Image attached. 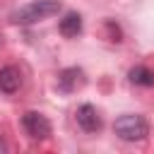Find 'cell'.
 Segmentation results:
<instances>
[{
	"mask_svg": "<svg viewBox=\"0 0 154 154\" xmlns=\"http://www.w3.org/2000/svg\"><path fill=\"white\" fill-rule=\"evenodd\" d=\"M22 125H24V130H26V135L31 140H46L51 135V130H53L51 120L43 113H38V111H26L22 116Z\"/></svg>",
	"mask_w": 154,
	"mask_h": 154,
	"instance_id": "3",
	"label": "cell"
},
{
	"mask_svg": "<svg viewBox=\"0 0 154 154\" xmlns=\"http://www.w3.org/2000/svg\"><path fill=\"white\" fill-rule=\"evenodd\" d=\"M22 87V72L14 65H5L0 70V91L2 94H14Z\"/></svg>",
	"mask_w": 154,
	"mask_h": 154,
	"instance_id": "6",
	"label": "cell"
},
{
	"mask_svg": "<svg viewBox=\"0 0 154 154\" xmlns=\"http://www.w3.org/2000/svg\"><path fill=\"white\" fill-rule=\"evenodd\" d=\"M5 152H7V144H5V140L0 137V154H5Z\"/></svg>",
	"mask_w": 154,
	"mask_h": 154,
	"instance_id": "9",
	"label": "cell"
},
{
	"mask_svg": "<svg viewBox=\"0 0 154 154\" xmlns=\"http://www.w3.org/2000/svg\"><path fill=\"white\" fill-rule=\"evenodd\" d=\"M75 118H77V125L84 132H99L103 128V120H101L96 106H91V103H82L77 108V113H75Z\"/></svg>",
	"mask_w": 154,
	"mask_h": 154,
	"instance_id": "4",
	"label": "cell"
},
{
	"mask_svg": "<svg viewBox=\"0 0 154 154\" xmlns=\"http://www.w3.org/2000/svg\"><path fill=\"white\" fill-rule=\"evenodd\" d=\"M58 29H60V34H63V36H67V38H75V36L82 31V17H79L77 12H67V14L60 19Z\"/></svg>",
	"mask_w": 154,
	"mask_h": 154,
	"instance_id": "7",
	"label": "cell"
},
{
	"mask_svg": "<svg viewBox=\"0 0 154 154\" xmlns=\"http://www.w3.org/2000/svg\"><path fill=\"white\" fill-rule=\"evenodd\" d=\"M113 132L123 142H140V140H144L149 135V123L137 113H123V116L116 118Z\"/></svg>",
	"mask_w": 154,
	"mask_h": 154,
	"instance_id": "1",
	"label": "cell"
},
{
	"mask_svg": "<svg viewBox=\"0 0 154 154\" xmlns=\"http://www.w3.org/2000/svg\"><path fill=\"white\" fill-rule=\"evenodd\" d=\"M84 82H87V79H84V72H82L79 67H67V70H63V72L58 75V89L65 91V94L77 91Z\"/></svg>",
	"mask_w": 154,
	"mask_h": 154,
	"instance_id": "5",
	"label": "cell"
},
{
	"mask_svg": "<svg viewBox=\"0 0 154 154\" xmlns=\"http://www.w3.org/2000/svg\"><path fill=\"white\" fill-rule=\"evenodd\" d=\"M130 82L132 84H140V87H154V72L144 65H135L130 72H128Z\"/></svg>",
	"mask_w": 154,
	"mask_h": 154,
	"instance_id": "8",
	"label": "cell"
},
{
	"mask_svg": "<svg viewBox=\"0 0 154 154\" xmlns=\"http://www.w3.org/2000/svg\"><path fill=\"white\" fill-rule=\"evenodd\" d=\"M60 10H63L60 0H34L26 7L17 10L12 14V22H17V24H36L41 19H48V17L58 14Z\"/></svg>",
	"mask_w": 154,
	"mask_h": 154,
	"instance_id": "2",
	"label": "cell"
}]
</instances>
